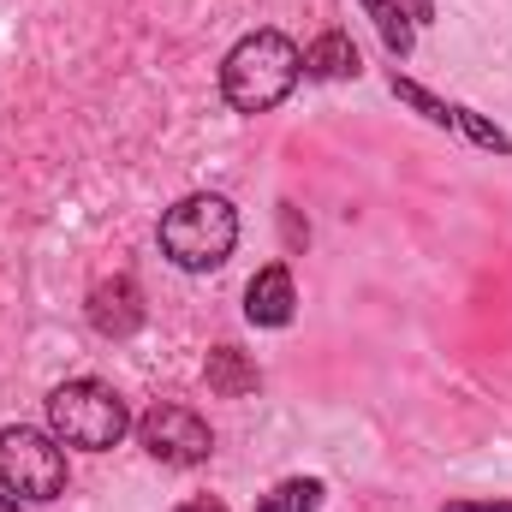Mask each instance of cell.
<instances>
[{
    "label": "cell",
    "mask_w": 512,
    "mask_h": 512,
    "mask_svg": "<svg viewBox=\"0 0 512 512\" xmlns=\"http://www.w3.org/2000/svg\"><path fill=\"white\" fill-rule=\"evenodd\" d=\"M304 78V54L292 36L280 30H251L233 42V54L221 60V96L239 114H268L292 96V84Z\"/></svg>",
    "instance_id": "6da1fadb"
},
{
    "label": "cell",
    "mask_w": 512,
    "mask_h": 512,
    "mask_svg": "<svg viewBox=\"0 0 512 512\" xmlns=\"http://www.w3.org/2000/svg\"><path fill=\"white\" fill-rule=\"evenodd\" d=\"M322 477H286V483H274L262 501H256V512H316L322 507Z\"/></svg>",
    "instance_id": "30bf717a"
},
{
    "label": "cell",
    "mask_w": 512,
    "mask_h": 512,
    "mask_svg": "<svg viewBox=\"0 0 512 512\" xmlns=\"http://www.w3.org/2000/svg\"><path fill=\"white\" fill-rule=\"evenodd\" d=\"M179 512H227V507H221V501H185Z\"/></svg>",
    "instance_id": "2e32d148"
},
{
    "label": "cell",
    "mask_w": 512,
    "mask_h": 512,
    "mask_svg": "<svg viewBox=\"0 0 512 512\" xmlns=\"http://www.w3.org/2000/svg\"><path fill=\"white\" fill-rule=\"evenodd\" d=\"M387 90H393V96H399L405 108H417V114H423L429 126H453V108H447L441 96H429L423 84H411V78H399V72H393V78H387Z\"/></svg>",
    "instance_id": "7c38bea8"
},
{
    "label": "cell",
    "mask_w": 512,
    "mask_h": 512,
    "mask_svg": "<svg viewBox=\"0 0 512 512\" xmlns=\"http://www.w3.org/2000/svg\"><path fill=\"white\" fill-rule=\"evenodd\" d=\"M209 387L227 393V399H239V393H251L256 387V370L233 352V346H215V352H209Z\"/></svg>",
    "instance_id": "8fae6325"
},
{
    "label": "cell",
    "mask_w": 512,
    "mask_h": 512,
    "mask_svg": "<svg viewBox=\"0 0 512 512\" xmlns=\"http://www.w3.org/2000/svg\"><path fill=\"white\" fill-rule=\"evenodd\" d=\"M137 441H143V453L149 459H161V465H203L209 453H215V435H209V423L191 411V405H149L137 423Z\"/></svg>",
    "instance_id": "5b68a950"
},
{
    "label": "cell",
    "mask_w": 512,
    "mask_h": 512,
    "mask_svg": "<svg viewBox=\"0 0 512 512\" xmlns=\"http://www.w3.org/2000/svg\"><path fill=\"white\" fill-rule=\"evenodd\" d=\"M0 512H24V507H18V501H12V495H0Z\"/></svg>",
    "instance_id": "e0dca14e"
},
{
    "label": "cell",
    "mask_w": 512,
    "mask_h": 512,
    "mask_svg": "<svg viewBox=\"0 0 512 512\" xmlns=\"http://www.w3.org/2000/svg\"><path fill=\"white\" fill-rule=\"evenodd\" d=\"M298 310V292H292V268L286 262H268L256 268V280L245 286V316L251 328H286Z\"/></svg>",
    "instance_id": "52a82bcc"
},
{
    "label": "cell",
    "mask_w": 512,
    "mask_h": 512,
    "mask_svg": "<svg viewBox=\"0 0 512 512\" xmlns=\"http://www.w3.org/2000/svg\"><path fill=\"white\" fill-rule=\"evenodd\" d=\"M358 6H364V18L376 24V36L387 42V54H399V60H405V54H411V42H417V24L405 18V6H399V0H358Z\"/></svg>",
    "instance_id": "9c48e42d"
},
{
    "label": "cell",
    "mask_w": 512,
    "mask_h": 512,
    "mask_svg": "<svg viewBox=\"0 0 512 512\" xmlns=\"http://www.w3.org/2000/svg\"><path fill=\"white\" fill-rule=\"evenodd\" d=\"M453 126L465 131L471 143H483V149H495V155H512V137H507L501 126H489V120H483L477 108H453Z\"/></svg>",
    "instance_id": "4fadbf2b"
},
{
    "label": "cell",
    "mask_w": 512,
    "mask_h": 512,
    "mask_svg": "<svg viewBox=\"0 0 512 512\" xmlns=\"http://www.w3.org/2000/svg\"><path fill=\"white\" fill-rule=\"evenodd\" d=\"M48 429L66 441V447H84V453H108L120 447L131 429L126 399L96 376H78V382H60L48 393Z\"/></svg>",
    "instance_id": "3957f363"
},
{
    "label": "cell",
    "mask_w": 512,
    "mask_h": 512,
    "mask_svg": "<svg viewBox=\"0 0 512 512\" xmlns=\"http://www.w3.org/2000/svg\"><path fill=\"white\" fill-rule=\"evenodd\" d=\"M90 328L102 340H126V334L143 328V292H137L131 274H114V280H102L90 292Z\"/></svg>",
    "instance_id": "8992f818"
},
{
    "label": "cell",
    "mask_w": 512,
    "mask_h": 512,
    "mask_svg": "<svg viewBox=\"0 0 512 512\" xmlns=\"http://www.w3.org/2000/svg\"><path fill=\"white\" fill-rule=\"evenodd\" d=\"M358 42L346 30H322L310 48H304V78H322V84H340V78H358Z\"/></svg>",
    "instance_id": "ba28073f"
},
{
    "label": "cell",
    "mask_w": 512,
    "mask_h": 512,
    "mask_svg": "<svg viewBox=\"0 0 512 512\" xmlns=\"http://www.w3.org/2000/svg\"><path fill=\"white\" fill-rule=\"evenodd\" d=\"M447 512H512V501H453Z\"/></svg>",
    "instance_id": "9a60e30c"
},
{
    "label": "cell",
    "mask_w": 512,
    "mask_h": 512,
    "mask_svg": "<svg viewBox=\"0 0 512 512\" xmlns=\"http://www.w3.org/2000/svg\"><path fill=\"white\" fill-rule=\"evenodd\" d=\"M239 245V209L221 191H191L161 215V251L173 256L185 274L221 268Z\"/></svg>",
    "instance_id": "7a4b0ae2"
},
{
    "label": "cell",
    "mask_w": 512,
    "mask_h": 512,
    "mask_svg": "<svg viewBox=\"0 0 512 512\" xmlns=\"http://www.w3.org/2000/svg\"><path fill=\"white\" fill-rule=\"evenodd\" d=\"M0 489L18 501H60L66 495V447L48 429H0Z\"/></svg>",
    "instance_id": "277c9868"
},
{
    "label": "cell",
    "mask_w": 512,
    "mask_h": 512,
    "mask_svg": "<svg viewBox=\"0 0 512 512\" xmlns=\"http://www.w3.org/2000/svg\"><path fill=\"white\" fill-rule=\"evenodd\" d=\"M399 6H405L411 24H429V18H435V0H399Z\"/></svg>",
    "instance_id": "5bb4252c"
}]
</instances>
